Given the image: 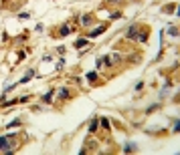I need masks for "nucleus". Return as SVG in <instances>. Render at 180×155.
<instances>
[{"label": "nucleus", "instance_id": "f257e3e1", "mask_svg": "<svg viewBox=\"0 0 180 155\" xmlns=\"http://www.w3.org/2000/svg\"><path fill=\"white\" fill-rule=\"evenodd\" d=\"M14 135H8V137H0V151L2 153H10L14 149V143H12Z\"/></svg>", "mask_w": 180, "mask_h": 155}, {"label": "nucleus", "instance_id": "f03ea898", "mask_svg": "<svg viewBox=\"0 0 180 155\" xmlns=\"http://www.w3.org/2000/svg\"><path fill=\"white\" fill-rule=\"evenodd\" d=\"M126 36H128V38H136V36H138V26H136V24H132V26L128 28Z\"/></svg>", "mask_w": 180, "mask_h": 155}, {"label": "nucleus", "instance_id": "7ed1b4c3", "mask_svg": "<svg viewBox=\"0 0 180 155\" xmlns=\"http://www.w3.org/2000/svg\"><path fill=\"white\" fill-rule=\"evenodd\" d=\"M103 30H105V26H99V28H93V30L89 32L87 36H89V38H95V36H99V34H101Z\"/></svg>", "mask_w": 180, "mask_h": 155}, {"label": "nucleus", "instance_id": "20e7f679", "mask_svg": "<svg viewBox=\"0 0 180 155\" xmlns=\"http://www.w3.org/2000/svg\"><path fill=\"white\" fill-rule=\"evenodd\" d=\"M53 97H55V91H49V93H45V97H43V103H51V101H53Z\"/></svg>", "mask_w": 180, "mask_h": 155}, {"label": "nucleus", "instance_id": "39448f33", "mask_svg": "<svg viewBox=\"0 0 180 155\" xmlns=\"http://www.w3.org/2000/svg\"><path fill=\"white\" fill-rule=\"evenodd\" d=\"M71 30H73L71 26H61V30H59V34H61V36H67V34H69Z\"/></svg>", "mask_w": 180, "mask_h": 155}, {"label": "nucleus", "instance_id": "423d86ee", "mask_svg": "<svg viewBox=\"0 0 180 155\" xmlns=\"http://www.w3.org/2000/svg\"><path fill=\"white\" fill-rule=\"evenodd\" d=\"M69 97V91L67 89H59V99H67Z\"/></svg>", "mask_w": 180, "mask_h": 155}, {"label": "nucleus", "instance_id": "0eeeda50", "mask_svg": "<svg viewBox=\"0 0 180 155\" xmlns=\"http://www.w3.org/2000/svg\"><path fill=\"white\" fill-rule=\"evenodd\" d=\"M85 44H87V38H77L75 40V47L79 49V47H85Z\"/></svg>", "mask_w": 180, "mask_h": 155}, {"label": "nucleus", "instance_id": "6e6552de", "mask_svg": "<svg viewBox=\"0 0 180 155\" xmlns=\"http://www.w3.org/2000/svg\"><path fill=\"white\" fill-rule=\"evenodd\" d=\"M95 131H97V119H93L91 125H89V133H95Z\"/></svg>", "mask_w": 180, "mask_h": 155}, {"label": "nucleus", "instance_id": "1a4fd4ad", "mask_svg": "<svg viewBox=\"0 0 180 155\" xmlns=\"http://www.w3.org/2000/svg\"><path fill=\"white\" fill-rule=\"evenodd\" d=\"M136 38H138L140 42H146V40H148V32H140V34H138Z\"/></svg>", "mask_w": 180, "mask_h": 155}, {"label": "nucleus", "instance_id": "9d476101", "mask_svg": "<svg viewBox=\"0 0 180 155\" xmlns=\"http://www.w3.org/2000/svg\"><path fill=\"white\" fill-rule=\"evenodd\" d=\"M20 125V119H14V121H10L8 125H6V129H12V127H18Z\"/></svg>", "mask_w": 180, "mask_h": 155}, {"label": "nucleus", "instance_id": "9b49d317", "mask_svg": "<svg viewBox=\"0 0 180 155\" xmlns=\"http://www.w3.org/2000/svg\"><path fill=\"white\" fill-rule=\"evenodd\" d=\"M81 24H91V16H81Z\"/></svg>", "mask_w": 180, "mask_h": 155}, {"label": "nucleus", "instance_id": "f8f14e48", "mask_svg": "<svg viewBox=\"0 0 180 155\" xmlns=\"http://www.w3.org/2000/svg\"><path fill=\"white\" fill-rule=\"evenodd\" d=\"M124 151L128 153V151H136V145H134V143H128L126 147H124Z\"/></svg>", "mask_w": 180, "mask_h": 155}, {"label": "nucleus", "instance_id": "ddd939ff", "mask_svg": "<svg viewBox=\"0 0 180 155\" xmlns=\"http://www.w3.org/2000/svg\"><path fill=\"white\" fill-rule=\"evenodd\" d=\"M172 131L176 133V131H180V123L178 121H174V125H172Z\"/></svg>", "mask_w": 180, "mask_h": 155}, {"label": "nucleus", "instance_id": "4468645a", "mask_svg": "<svg viewBox=\"0 0 180 155\" xmlns=\"http://www.w3.org/2000/svg\"><path fill=\"white\" fill-rule=\"evenodd\" d=\"M29 16H31V14H29V12H20V14H18V18H22V20H27V18H29Z\"/></svg>", "mask_w": 180, "mask_h": 155}, {"label": "nucleus", "instance_id": "2eb2a0df", "mask_svg": "<svg viewBox=\"0 0 180 155\" xmlns=\"http://www.w3.org/2000/svg\"><path fill=\"white\" fill-rule=\"evenodd\" d=\"M87 79H89V81H95L97 75H95V73H87Z\"/></svg>", "mask_w": 180, "mask_h": 155}, {"label": "nucleus", "instance_id": "dca6fc26", "mask_svg": "<svg viewBox=\"0 0 180 155\" xmlns=\"http://www.w3.org/2000/svg\"><path fill=\"white\" fill-rule=\"evenodd\" d=\"M101 125H103V129H109V121L107 119H101Z\"/></svg>", "mask_w": 180, "mask_h": 155}, {"label": "nucleus", "instance_id": "f3484780", "mask_svg": "<svg viewBox=\"0 0 180 155\" xmlns=\"http://www.w3.org/2000/svg\"><path fill=\"white\" fill-rule=\"evenodd\" d=\"M111 2H120V0H111Z\"/></svg>", "mask_w": 180, "mask_h": 155}]
</instances>
